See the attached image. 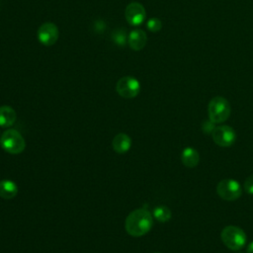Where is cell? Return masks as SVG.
Returning a JSON list of instances; mask_svg holds the SVG:
<instances>
[{
    "mask_svg": "<svg viewBox=\"0 0 253 253\" xmlns=\"http://www.w3.org/2000/svg\"><path fill=\"white\" fill-rule=\"evenodd\" d=\"M153 217L145 209H136L132 211L126 219V232L134 237L146 234L152 227Z\"/></svg>",
    "mask_w": 253,
    "mask_h": 253,
    "instance_id": "6da1fadb",
    "label": "cell"
},
{
    "mask_svg": "<svg viewBox=\"0 0 253 253\" xmlns=\"http://www.w3.org/2000/svg\"><path fill=\"white\" fill-rule=\"evenodd\" d=\"M222 243L230 250L237 251L246 244L247 236L243 229L235 225H227L220 232Z\"/></svg>",
    "mask_w": 253,
    "mask_h": 253,
    "instance_id": "7a4b0ae2",
    "label": "cell"
},
{
    "mask_svg": "<svg viewBox=\"0 0 253 253\" xmlns=\"http://www.w3.org/2000/svg\"><path fill=\"white\" fill-rule=\"evenodd\" d=\"M208 113L211 122L213 124H221L230 116V104L225 98L216 96L210 101Z\"/></svg>",
    "mask_w": 253,
    "mask_h": 253,
    "instance_id": "3957f363",
    "label": "cell"
},
{
    "mask_svg": "<svg viewBox=\"0 0 253 253\" xmlns=\"http://www.w3.org/2000/svg\"><path fill=\"white\" fill-rule=\"evenodd\" d=\"M1 147L11 154H19L24 151L26 141L22 134L16 129L5 130L0 138Z\"/></svg>",
    "mask_w": 253,
    "mask_h": 253,
    "instance_id": "277c9868",
    "label": "cell"
},
{
    "mask_svg": "<svg viewBox=\"0 0 253 253\" xmlns=\"http://www.w3.org/2000/svg\"><path fill=\"white\" fill-rule=\"evenodd\" d=\"M216 193L224 201L233 202L239 199L242 195V187L234 179H222L216 186Z\"/></svg>",
    "mask_w": 253,
    "mask_h": 253,
    "instance_id": "5b68a950",
    "label": "cell"
},
{
    "mask_svg": "<svg viewBox=\"0 0 253 253\" xmlns=\"http://www.w3.org/2000/svg\"><path fill=\"white\" fill-rule=\"evenodd\" d=\"M211 134L213 142L221 147H229L236 140L235 130L226 125L214 126Z\"/></svg>",
    "mask_w": 253,
    "mask_h": 253,
    "instance_id": "8992f818",
    "label": "cell"
},
{
    "mask_svg": "<svg viewBox=\"0 0 253 253\" xmlns=\"http://www.w3.org/2000/svg\"><path fill=\"white\" fill-rule=\"evenodd\" d=\"M118 94L126 99H131L136 97L140 91L139 81L132 76H125L119 79L116 85Z\"/></svg>",
    "mask_w": 253,
    "mask_h": 253,
    "instance_id": "52a82bcc",
    "label": "cell"
},
{
    "mask_svg": "<svg viewBox=\"0 0 253 253\" xmlns=\"http://www.w3.org/2000/svg\"><path fill=\"white\" fill-rule=\"evenodd\" d=\"M37 36H38L39 42L45 46L53 45L58 40V36H59L58 28L54 23L45 22L40 26Z\"/></svg>",
    "mask_w": 253,
    "mask_h": 253,
    "instance_id": "ba28073f",
    "label": "cell"
},
{
    "mask_svg": "<svg viewBox=\"0 0 253 253\" xmlns=\"http://www.w3.org/2000/svg\"><path fill=\"white\" fill-rule=\"evenodd\" d=\"M125 17L131 26L141 25L146 17V12L142 4L138 2L129 3L125 10Z\"/></svg>",
    "mask_w": 253,
    "mask_h": 253,
    "instance_id": "9c48e42d",
    "label": "cell"
},
{
    "mask_svg": "<svg viewBox=\"0 0 253 253\" xmlns=\"http://www.w3.org/2000/svg\"><path fill=\"white\" fill-rule=\"evenodd\" d=\"M127 42L131 49L133 50H141L146 42H147V36L146 33L140 29H135L128 34Z\"/></svg>",
    "mask_w": 253,
    "mask_h": 253,
    "instance_id": "30bf717a",
    "label": "cell"
},
{
    "mask_svg": "<svg viewBox=\"0 0 253 253\" xmlns=\"http://www.w3.org/2000/svg\"><path fill=\"white\" fill-rule=\"evenodd\" d=\"M112 146L117 153L119 154L126 153V151H128V149L131 146V139L126 133H123V132L118 133L112 141Z\"/></svg>",
    "mask_w": 253,
    "mask_h": 253,
    "instance_id": "8fae6325",
    "label": "cell"
},
{
    "mask_svg": "<svg viewBox=\"0 0 253 253\" xmlns=\"http://www.w3.org/2000/svg\"><path fill=\"white\" fill-rule=\"evenodd\" d=\"M181 161L186 167H189V168L196 167L200 162V155L198 150H196L194 147H191V146L184 148L181 153Z\"/></svg>",
    "mask_w": 253,
    "mask_h": 253,
    "instance_id": "7c38bea8",
    "label": "cell"
},
{
    "mask_svg": "<svg viewBox=\"0 0 253 253\" xmlns=\"http://www.w3.org/2000/svg\"><path fill=\"white\" fill-rule=\"evenodd\" d=\"M17 115L15 110L10 106L0 107V126L8 127L14 125Z\"/></svg>",
    "mask_w": 253,
    "mask_h": 253,
    "instance_id": "4fadbf2b",
    "label": "cell"
},
{
    "mask_svg": "<svg viewBox=\"0 0 253 253\" xmlns=\"http://www.w3.org/2000/svg\"><path fill=\"white\" fill-rule=\"evenodd\" d=\"M18 194V187L15 182L11 180L0 181V197L5 200H10Z\"/></svg>",
    "mask_w": 253,
    "mask_h": 253,
    "instance_id": "5bb4252c",
    "label": "cell"
},
{
    "mask_svg": "<svg viewBox=\"0 0 253 253\" xmlns=\"http://www.w3.org/2000/svg\"><path fill=\"white\" fill-rule=\"evenodd\" d=\"M171 211L168 207L159 206L156 207L153 211V216L160 222H166L171 218Z\"/></svg>",
    "mask_w": 253,
    "mask_h": 253,
    "instance_id": "9a60e30c",
    "label": "cell"
},
{
    "mask_svg": "<svg viewBox=\"0 0 253 253\" xmlns=\"http://www.w3.org/2000/svg\"><path fill=\"white\" fill-rule=\"evenodd\" d=\"M127 37L128 36L126 35V29H117L111 35V38H112L113 42L119 46H125L126 45V42H127Z\"/></svg>",
    "mask_w": 253,
    "mask_h": 253,
    "instance_id": "2e32d148",
    "label": "cell"
},
{
    "mask_svg": "<svg viewBox=\"0 0 253 253\" xmlns=\"http://www.w3.org/2000/svg\"><path fill=\"white\" fill-rule=\"evenodd\" d=\"M147 29L152 33H157L162 28V22L158 18H150L146 23Z\"/></svg>",
    "mask_w": 253,
    "mask_h": 253,
    "instance_id": "e0dca14e",
    "label": "cell"
},
{
    "mask_svg": "<svg viewBox=\"0 0 253 253\" xmlns=\"http://www.w3.org/2000/svg\"><path fill=\"white\" fill-rule=\"evenodd\" d=\"M243 187H244V190L247 194L253 195V174L246 178V180L244 181Z\"/></svg>",
    "mask_w": 253,
    "mask_h": 253,
    "instance_id": "ac0fdd59",
    "label": "cell"
},
{
    "mask_svg": "<svg viewBox=\"0 0 253 253\" xmlns=\"http://www.w3.org/2000/svg\"><path fill=\"white\" fill-rule=\"evenodd\" d=\"M213 128H214V124H213L212 122H211V121L205 122V123L203 124V129H204L205 131H207V132L211 133V131H212Z\"/></svg>",
    "mask_w": 253,
    "mask_h": 253,
    "instance_id": "d6986e66",
    "label": "cell"
},
{
    "mask_svg": "<svg viewBox=\"0 0 253 253\" xmlns=\"http://www.w3.org/2000/svg\"><path fill=\"white\" fill-rule=\"evenodd\" d=\"M105 28H106V25H105V23H104L102 20H98V21L95 23V25H94V29H95L96 32L102 33V32L105 30Z\"/></svg>",
    "mask_w": 253,
    "mask_h": 253,
    "instance_id": "ffe728a7",
    "label": "cell"
},
{
    "mask_svg": "<svg viewBox=\"0 0 253 253\" xmlns=\"http://www.w3.org/2000/svg\"><path fill=\"white\" fill-rule=\"evenodd\" d=\"M246 251H247V253H253V241L248 244Z\"/></svg>",
    "mask_w": 253,
    "mask_h": 253,
    "instance_id": "44dd1931",
    "label": "cell"
}]
</instances>
